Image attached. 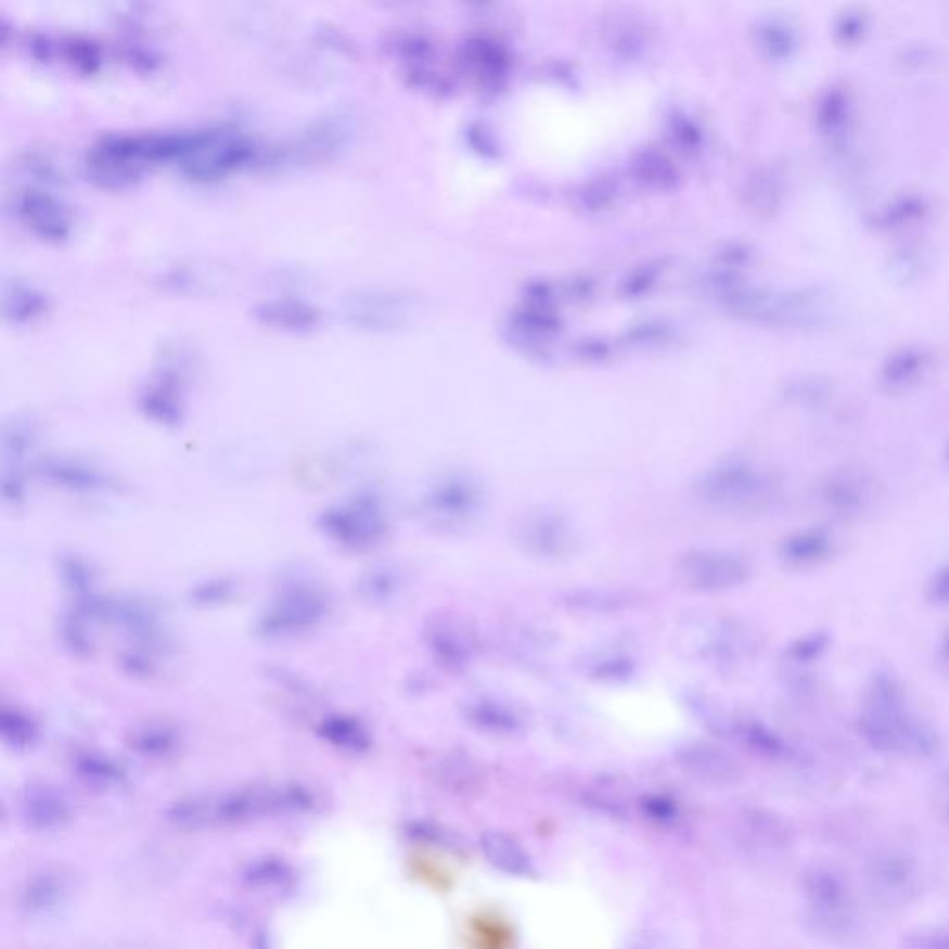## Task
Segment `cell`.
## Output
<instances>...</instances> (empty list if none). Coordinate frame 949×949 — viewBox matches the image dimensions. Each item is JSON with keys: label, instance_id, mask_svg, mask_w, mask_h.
Returning <instances> with one entry per match:
<instances>
[{"label": "cell", "instance_id": "cell-1", "mask_svg": "<svg viewBox=\"0 0 949 949\" xmlns=\"http://www.w3.org/2000/svg\"><path fill=\"white\" fill-rule=\"evenodd\" d=\"M197 130L104 134L86 154V175L102 190L119 192L143 179L151 167L184 159Z\"/></svg>", "mask_w": 949, "mask_h": 949}, {"label": "cell", "instance_id": "cell-2", "mask_svg": "<svg viewBox=\"0 0 949 949\" xmlns=\"http://www.w3.org/2000/svg\"><path fill=\"white\" fill-rule=\"evenodd\" d=\"M316 805V794L300 784H284L277 788L251 786L216 797L182 799L172 807L169 816L182 828H217L249 822L260 816L308 812Z\"/></svg>", "mask_w": 949, "mask_h": 949}, {"label": "cell", "instance_id": "cell-3", "mask_svg": "<svg viewBox=\"0 0 949 949\" xmlns=\"http://www.w3.org/2000/svg\"><path fill=\"white\" fill-rule=\"evenodd\" d=\"M859 729L880 752L929 755L937 747L935 733L905 707L898 687L883 677L873 684Z\"/></svg>", "mask_w": 949, "mask_h": 949}, {"label": "cell", "instance_id": "cell-4", "mask_svg": "<svg viewBox=\"0 0 949 949\" xmlns=\"http://www.w3.org/2000/svg\"><path fill=\"white\" fill-rule=\"evenodd\" d=\"M260 159V149L236 128H197L192 149L179 166L195 182H214Z\"/></svg>", "mask_w": 949, "mask_h": 949}, {"label": "cell", "instance_id": "cell-5", "mask_svg": "<svg viewBox=\"0 0 949 949\" xmlns=\"http://www.w3.org/2000/svg\"><path fill=\"white\" fill-rule=\"evenodd\" d=\"M329 612V600L319 588L308 585H297L287 588L281 598L268 606V611L258 619V632L266 638L295 637L325 618Z\"/></svg>", "mask_w": 949, "mask_h": 949}, {"label": "cell", "instance_id": "cell-6", "mask_svg": "<svg viewBox=\"0 0 949 949\" xmlns=\"http://www.w3.org/2000/svg\"><path fill=\"white\" fill-rule=\"evenodd\" d=\"M321 529L342 548L360 551L375 546L383 538L386 523L383 509L370 496L352 499L325 510L319 520Z\"/></svg>", "mask_w": 949, "mask_h": 949}, {"label": "cell", "instance_id": "cell-7", "mask_svg": "<svg viewBox=\"0 0 949 949\" xmlns=\"http://www.w3.org/2000/svg\"><path fill=\"white\" fill-rule=\"evenodd\" d=\"M700 496L721 509H755L770 498L768 475L747 464L721 465L701 483Z\"/></svg>", "mask_w": 949, "mask_h": 949}, {"label": "cell", "instance_id": "cell-8", "mask_svg": "<svg viewBox=\"0 0 949 949\" xmlns=\"http://www.w3.org/2000/svg\"><path fill=\"white\" fill-rule=\"evenodd\" d=\"M13 211L21 223L43 242H64L73 230L69 206L43 188L26 185L15 193Z\"/></svg>", "mask_w": 949, "mask_h": 949}, {"label": "cell", "instance_id": "cell-9", "mask_svg": "<svg viewBox=\"0 0 949 949\" xmlns=\"http://www.w3.org/2000/svg\"><path fill=\"white\" fill-rule=\"evenodd\" d=\"M349 117L332 115L312 123L303 130L282 153H277V162L292 164H316L332 156L349 145Z\"/></svg>", "mask_w": 949, "mask_h": 949}, {"label": "cell", "instance_id": "cell-10", "mask_svg": "<svg viewBox=\"0 0 949 949\" xmlns=\"http://www.w3.org/2000/svg\"><path fill=\"white\" fill-rule=\"evenodd\" d=\"M747 572L749 569L739 556L718 551L692 553L679 564L682 580L701 592H720L739 587L747 579Z\"/></svg>", "mask_w": 949, "mask_h": 949}, {"label": "cell", "instance_id": "cell-11", "mask_svg": "<svg viewBox=\"0 0 949 949\" xmlns=\"http://www.w3.org/2000/svg\"><path fill=\"white\" fill-rule=\"evenodd\" d=\"M143 412L166 425H175L182 418L184 396H182V379L177 370L166 368L154 375L153 381L141 394Z\"/></svg>", "mask_w": 949, "mask_h": 949}, {"label": "cell", "instance_id": "cell-12", "mask_svg": "<svg viewBox=\"0 0 949 949\" xmlns=\"http://www.w3.org/2000/svg\"><path fill=\"white\" fill-rule=\"evenodd\" d=\"M256 321L261 325L287 332L312 331L321 319L316 306L300 299L279 297V299L261 300L253 310Z\"/></svg>", "mask_w": 949, "mask_h": 949}, {"label": "cell", "instance_id": "cell-13", "mask_svg": "<svg viewBox=\"0 0 949 949\" xmlns=\"http://www.w3.org/2000/svg\"><path fill=\"white\" fill-rule=\"evenodd\" d=\"M809 896L815 903L816 909L823 918V924L828 925V929H838L841 925H846V911H844V901H846V893L841 881L836 880L833 873L825 870H816L810 873Z\"/></svg>", "mask_w": 949, "mask_h": 949}, {"label": "cell", "instance_id": "cell-14", "mask_svg": "<svg viewBox=\"0 0 949 949\" xmlns=\"http://www.w3.org/2000/svg\"><path fill=\"white\" fill-rule=\"evenodd\" d=\"M833 553V540L825 530H803L784 540L781 556L792 566H815Z\"/></svg>", "mask_w": 949, "mask_h": 949}, {"label": "cell", "instance_id": "cell-15", "mask_svg": "<svg viewBox=\"0 0 949 949\" xmlns=\"http://www.w3.org/2000/svg\"><path fill=\"white\" fill-rule=\"evenodd\" d=\"M49 300L39 290L23 282H8L2 290V312L12 323H28L46 312Z\"/></svg>", "mask_w": 949, "mask_h": 949}, {"label": "cell", "instance_id": "cell-16", "mask_svg": "<svg viewBox=\"0 0 949 949\" xmlns=\"http://www.w3.org/2000/svg\"><path fill=\"white\" fill-rule=\"evenodd\" d=\"M43 475L70 490L95 491L110 485L108 477L91 465L70 460H54L43 465Z\"/></svg>", "mask_w": 949, "mask_h": 949}, {"label": "cell", "instance_id": "cell-17", "mask_svg": "<svg viewBox=\"0 0 949 949\" xmlns=\"http://www.w3.org/2000/svg\"><path fill=\"white\" fill-rule=\"evenodd\" d=\"M823 498L833 509L849 512L857 510L868 499V485L859 473L841 472L829 478L823 488Z\"/></svg>", "mask_w": 949, "mask_h": 949}, {"label": "cell", "instance_id": "cell-18", "mask_svg": "<svg viewBox=\"0 0 949 949\" xmlns=\"http://www.w3.org/2000/svg\"><path fill=\"white\" fill-rule=\"evenodd\" d=\"M319 734L329 740L332 746L342 747L347 752H363L366 747L370 746L368 731L363 729L360 721L349 718V716L325 718L319 727Z\"/></svg>", "mask_w": 949, "mask_h": 949}, {"label": "cell", "instance_id": "cell-19", "mask_svg": "<svg viewBox=\"0 0 949 949\" xmlns=\"http://www.w3.org/2000/svg\"><path fill=\"white\" fill-rule=\"evenodd\" d=\"M872 880L875 881L880 893L903 896L907 890H911V867L903 859H896L890 855V857L875 862Z\"/></svg>", "mask_w": 949, "mask_h": 949}, {"label": "cell", "instance_id": "cell-20", "mask_svg": "<svg viewBox=\"0 0 949 949\" xmlns=\"http://www.w3.org/2000/svg\"><path fill=\"white\" fill-rule=\"evenodd\" d=\"M465 480H452L449 485L441 486L440 490L431 498V506L436 514L441 516H460V510H472L477 501V493L472 485H464Z\"/></svg>", "mask_w": 949, "mask_h": 949}, {"label": "cell", "instance_id": "cell-21", "mask_svg": "<svg viewBox=\"0 0 949 949\" xmlns=\"http://www.w3.org/2000/svg\"><path fill=\"white\" fill-rule=\"evenodd\" d=\"M60 47L64 49L65 60H67L75 69L82 70L86 75H91V73L101 69V49H99L93 41H90V39L70 36V38L60 41Z\"/></svg>", "mask_w": 949, "mask_h": 949}, {"label": "cell", "instance_id": "cell-22", "mask_svg": "<svg viewBox=\"0 0 949 949\" xmlns=\"http://www.w3.org/2000/svg\"><path fill=\"white\" fill-rule=\"evenodd\" d=\"M177 742V736L167 727L156 726L148 727L140 733L136 734V747H140V752L148 755H166L171 752Z\"/></svg>", "mask_w": 949, "mask_h": 949}, {"label": "cell", "instance_id": "cell-23", "mask_svg": "<svg viewBox=\"0 0 949 949\" xmlns=\"http://www.w3.org/2000/svg\"><path fill=\"white\" fill-rule=\"evenodd\" d=\"M2 736L10 742L12 746L23 747L28 746L34 739L33 721H28L26 716L17 713V710H4L2 713Z\"/></svg>", "mask_w": 949, "mask_h": 949}, {"label": "cell", "instance_id": "cell-24", "mask_svg": "<svg viewBox=\"0 0 949 949\" xmlns=\"http://www.w3.org/2000/svg\"><path fill=\"white\" fill-rule=\"evenodd\" d=\"M922 368V355L918 352H901L898 357L893 358L885 370V379L888 384H905L911 381L912 376L916 375Z\"/></svg>", "mask_w": 949, "mask_h": 949}, {"label": "cell", "instance_id": "cell-25", "mask_svg": "<svg viewBox=\"0 0 949 949\" xmlns=\"http://www.w3.org/2000/svg\"><path fill=\"white\" fill-rule=\"evenodd\" d=\"M80 766H82V770H88V773L91 771V775L93 778H99L104 783H108V781H114V779L119 778L121 775V770H117L112 762H106L102 757H93V755H86V757L80 760Z\"/></svg>", "mask_w": 949, "mask_h": 949}, {"label": "cell", "instance_id": "cell-26", "mask_svg": "<svg viewBox=\"0 0 949 949\" xmlns=\"http://www.w3.org/2000/svg\"><path fill=\"white\" fill-rule=\"evenodd\" d=\"M907 949H949V933L948 931H933V933H922L909 938Z\"/></svg>", "mask_w": 949, "mask_h": 949}, {"label": "cell", "instance_id": "cell-27", "mask_svg": "<svg viewBox=\"0 0 949 949\" xmlns=\"http://www.w3.org/2000/svg\"><path fill=\"white\" fill-rule=\"evenodd\" d=\"M927 595L935 603H949V566L938 569L937 574L933 575L927 587Z\"/></svg>", "mask_w": 949, "mask_h": 949}, {"label": "cell", "instance_id": "cell-28", "mask_svg": "<svg viewBox=\"0 0 949 949\" xmlns=\"http://www.w3.org/2000/svg\"><path fill=\"white\" fill-rule=\"evenodd\" d=\"M942 653L949 661V629L948 632H946V638H944Z\"/></svg>", "mask_w": 949, "mask_h": 949}, {"label": "cell", "instance_id": "cell-29", "mask_svg": "<svg viewBox=\"0 0 949 949\" xmlns=\"http://www.w3.org/2000/svg\"><path fill=\"white\" fill-rule=\"evenodd\" d=\"M948 460H949V449H948Z\"/></svg>", "mask_w": 949, "mask_h": 949}]
</instances>
